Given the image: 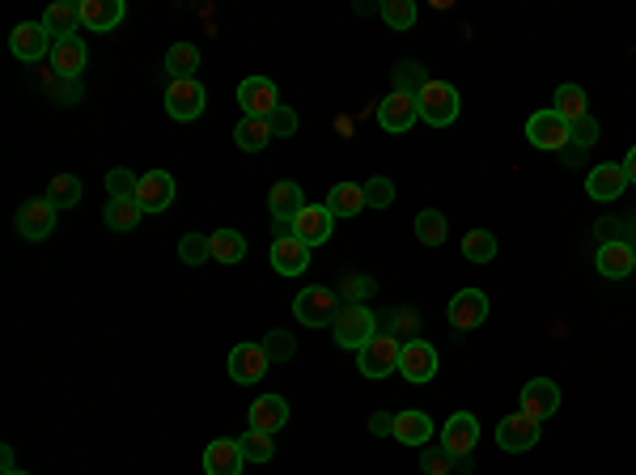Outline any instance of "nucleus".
I'll return each instance as SVG.
<instances>
[{
    "instance_id": "nucleus-1",
    "label": "nucleus",
    "mask_w": 636,
    "mask_h": 475,
    "mask_svg": "<svg viewBox=\"0 0 636 475\" xmlns=\"http://www.w3.org/2000/svg\"><path fill=\"white\" fill-rule=\"evenodd\" d=\"M416 107H420V119L429 123V128H450V123L458 119V90L450 81H437V77H429V85L416 94Z\"/></svg>"
},
{
    "instance_id": "nucleus-2",
    "label": "nucleus",
    "mask_w": 636,
    "mask_h": 475,
    "mask_svg": "<svg viewBox=\"0 0 636 475\" xmlns=\"http://www.w3.org/2000/svg\"><path fill=\"white\" fill-rule=\"evenodd\" d=\"M331 331H335V344H340V348L361 353V348L378 336V319H374V310H369V306H348V302H344L340 314H335Z\"/></svg>"
},
{
    "instance_id": "nucleus-3",
    "label": "nucleus",
    "mask_w": 636,
    "mask_h": 475,
    "mask_svg": "<svg viewBox=\"0 0 636 475\" xmlns=\"http://www.w3.org/2000/svg\"><path fill=\"white\" fill-rule=\"evenodd\" d=\"M340 297H335L327 285H306L302 293L293 297V314L302 327H327L335 323V314H340Z\"/></svg>"
},
{
    "instance_id": "nucleus-4",
    "label": "nucleus",
    "mask_w": 636,
    "mask_h": 475,
    "mask_svg": "<svg viewBox=\"0 0 636 475\" xmlns=\"http://www.w3.org/2000/svg\"><path fill=\"white\" fill-rule=\"evenodd\" d=\"M399 353H403V344L395 336H386V331H378L374 340H369L361 353H357V369L365 378H391L395 369H399Z\"/></svg>"
},
{
    "instance_id": "nucleus-5",
    "label": "nucleus",
    "mask_w": 636,
    "mask_h": 475,
    "mask_svg": "<svg viewBox=\"0 0 636 475\" xmlns=\"http://www.w3.org/2000/svg\"><path fill=\"white\" fill-rule=\"evenodd\" d=\"M526 140L535 149L543 153H560V149H569V119H560L552 107L547 111H535L526 119Z\"/></svg>"
},
{
    "instance_id": "nucleus-6",
    "label": "nucleus",
    "mask_w": 636,
    "mask_h": 475,
    "mask_svg": "<svg viewBox=\"0 0 636 475\" xmlns=\"http://www.w3.org/2000/svg\"><path fill=\"white\" fill-rule=\"evenodd\" d=\"M208 107V94H204V85L196 77H187V81H170L166 85V115L170 119H179V123H191V119H200Z\"/></svg>"
},
{
    "instance_id": "nucleus-7",
    "label": "nucleus",
    "mask_w": 636,
    "mask_h": 475,
    "mask_svg": "<svg viewBox=\"0 0 636 475\" xmlns=\"http://www.w3.org/2000/svg\"><path fill=\"white\" fill-rule=\"evenodd\" d=\"M51 47H56V39H51V30L43 22H22L9 34V51L22 64H39L43 56H51Z\"/></svg>"
},
{
    "instance_id": "nucleus-8",
    "label": "nucleus",
    "mask_w": 636,
    "mask_h": 475,
    "mask_svg": "<svg viewBox=\"0 0 636 475\" xmlns=\"http://www.w3.org/2000/svg\"><path fill=\"white\" fill-rule=\"evenodd\" d=\"M56 213H60V208L51 204L47 196L43 200H26L22 208H17L13 225H17V234H22L26 242H43V238H51V230H56Z\"/></svg>"
},
{
    "instance_id": "nucleus-9",
    "label": "nucleus",
    "mask_w": 636,
    "mask_h": 475,
    "mask_svg": "<svg viewBox=\"0 0 636 475\" xmlns=\"http://www.w3.org/2000/svg\"><path fill=\"white\" fill-rule=\"evenodd\" d=\"M446 319L454 331H475L488 319V293L484 289H458L446 306Z\"/></svg>"
},
{
    "instance_id": "nucleus-10",
    "label": "nucleus",
    "mask_w": 636,
    "mask_h": 475,
    "mask_svg": "<svg viewBox=\"0 0 636 475\" xmlns=\"http://www.w3.org/2000/svg\"><path fill=\"white\" fill-rule=\"evenodd\" d=\"M268 353H263V344H251V340H242V344H234L229 348V378H234L238 386H251V382H259L263 374H268Z\"/></svg>"
},
{
    "instance_id": "nucleus-11",
    "label": "nucleus",
    "mask_w": 636,
    "mask_h": 475,
    "mask_svg": "<svg viewBox=\"0 0 636 475\" xmlns=\"http://www.w3.org/2000/svg\"><path fill=\"white\" fill-rule=\"evenodd\" d=\"M437 365H441V357H437V348L429 344V340H408L403 344V353H399V374L408 378V382H433L437 378Z\"/></svg>"
},
{
    "instance_id": "nucleus-12",
    "label": "nucleus",
    "mask_w": 636,
    "mask_h": 475,
    "mask_svg": "<svg viewBox=\"0 0 636 475\" xmlns=\"http://www.w3.org/2000/svg\"><path fill=\"white\" fill-rule=\"evenodd\" d=\"M238 107H242V115H251V119H268V115L280 107L276 81H268V77H246V81L238 85Z\"/></svg>"
},
{
    "instance_id": "nucleus-13",
    "label": "nucleus",
    "mask_w": 636,
    "mask_h": 475,
    "mask_svg": "<svg viewBox=\"0 0 636 475\" xmlns=\"http://www.w3.org/2000/svg\"><path fill=\"white\" fill-rule=\"evenodd\" d=\"M535 442H539V420L535 416L514 412L497 425V446L505 454H526V450H535Z\"/></svg>"
},
{
    "instance_id": "nucleus-14",
    "label": "nucleus",
    "mask_w": 636,
    "mask_h": 475,
    "mask_svg": "<svg viewBox=\"0 0 636 475\" xmlns=\"http://www.w3.org/2000/svg\"><path fill=\"white\" fill-rule=\"evenodd\" d=\"M331 230H335V217H331L327 204H306L302 213L293 217V238L306 242L310 251H314V246H323V242H331Z\"/></svg>"
},
{
    "instance_id": "nucleus-15",
    "label": "nucleus",
    "mask_w": 636,
    "mask_h": 475,
    "mask_svg": "<svg viewBox=\"0 0 636 475\" xmlns=\"http://www.w3.org/2000/svg\"><path fill=\"white\" fill-rule=\"evenodd\" d=\"M416 119H420V107H416V98H412V94L391 90V94H386V98L378 102V123H382V132L403 136Z\"/></svg>"
},
{
    "instance_id": "nucleus-16",
    "label": "nucleus",
    "mask_w": 636,
    "mask_h": 475,
    "mask_svg": "<svg viewBox=\"0 0 636 475\" xmlns=\"http://www.w3.org/2000/svg\"><path fill=\"white\" fill-rule=\"evenodd\" d=\"M475 442H480V420H475L471 412H454L446 420V429H441V446H446L454 459H471Z\"/></svg>"
},
{
    "instance_id": "nucleus-17",
    "label": "nucleus",
    "mask_w": 636,
    "mask_h": 475,
    "mask_svg": "<svg viewBox=\"0 0 636 475\" xmlns=\"http://www.w3.org/2000/svg\"><path fill=\"white\" fill-rule=\"evenodd\" d=\"M586 191H590V200H598V204L620 200L624 191H628V170H624V162H603V166H594V170H590V179H586Z\"/></svg>"
},
{
    "instance_id": "nucleus-18",
    "label": "nucleus",
    "mask_w": 636,
    "mask_h": 475,
    "mask_svg": "<svg viewBox=\"0 0 636 475\" xmlns=\"http://www.w3.org/2000/svg\"><path fill=\"white\" fill-rule=\"evenodd\" d=\"M518 408L526 412V416H535L539 425L547 416H556V408H560V386L552 382V378H530L526 386H522V403Z\"/></svg>"
},
{
    "instance_id": "nucleus-19",
    "label": "nucleus",
    "mask_w": 636,
    "mask_h": 475,
    "mask_svg": "<svg viewBox=\"0 0 636 475\" xmlns=\"http://www.w3.org/2000/svg\"><path fill=\"white\" fill-rule=\"evenodd\" d=\"M174 179L166 170H149V174H140V187H136V204L145 208V213H166V208L174 204Z\"/></svg>"
},
{
    "instance_id": "nucleus-20",
    "label": "nucleus",
    "mask_w": 636,
    "mask_h": 475,
    "mask_svg": "<svg viewBox=\"0 0 636 475\" xmlns=\"http://www.w3.org/2000/svg\"><path fill=\"white\" fill-rule=\"evenodd\" d=\"M85 60H90V51H85L81 34L56 39V47H51V68H56V77H64V81H77L85 73Z\"/></svg>"
},
{
    "instance_id": "nucleus-21",
    "label": "nucleus",
    "mask_w": 636,
    "mask_h": 475,
    "mask_svg": "<svg viewBox=\"0 0 636 475\" xmlns=\"http://www.w3.org/2000/svg\"><path fill=\"white\" fill-rule=\"evenodd\" d=\"M594 263H598V272H603L607 280H624V276H632V268H636V251H632V242L611 238V242L598 246Z\"/></svg>"
},
{
    "instance_id": "nucleus-22",
    "label": "nucleus",
    "mask_w": 636,
    "mask_h": 475,
    "mask_svg": "<svg viewBox=\"0 0 636 475\" xmlns=\"http://www.w3.org/2000/svg\"><path fill=\"white\" fill-rule=\"evenodd\" d=\"M242 450H238V437H217L208 442L204 450V475H242Z\"/></svg>"
},
{
    "instance_id": "nucleus-23",
    "label": "nucleus",
    "mask_w": 636,
    "mask_h": 475,
    "mask_svg": "<svg viewBox=\"0 0 636 475\" xmlns=\"http://www.w3.org/2000/svg\"><path fill=\"white\" fill-rule=\"evenodd\" d=\"M310 268V246L297 238H276L272 242V272L280 276H302Z\"/></svg>"
},
{
    "instance_id": "nucleus-24",
    "label": "nucleus",
    "mask_w": 636,
    "mask_h": 475,
    "mask_svg": "<svg viewBox=\"0 0 636 475\" xmlns=\"http://www.w3.org/2000/svg\"><path fill=\"white\" fill-rule=\"evenodd\" d=\"M306 208V191L297 187L293 179H280V183H272V191H268V213H272V221H293L297 213Z\"/></svg>"
},
{
    "instance_id": "nucleus-25",
    "label": "nucleus",
    "mask_w": 636,
    "mask_h": 475,
    "mask_svg": "<svg viewBox=\"0 0 636 475\" xmlns=\"http://www.w3.org/2000/svg\"><path fill=\"white\" fill-rule=\"evenodd\" d=\"M123 13H128V5L123 0H81V26L85 30H115L123 22Z\"/></svg>"
},
{
    "instance_id": "nucleus-26",
    "label": "nucleus",
    "mask_w": 636,
    "mask_h": 475,
    "mask_svg": "<svg viewBox=\"0 0 636 475\" xmlns=\"http://www.w3.org/2000/svg\"><path fill=\"white\" fill-rule=\"evenodd\" d=\"M289 425V403L285 395H259L251 403V429L259 433H276V429H285Z\"/></svg>"
},
{
    "instance_id": "nucleus-27",
    "label": "nucleus",
    "mask_w": 636,
    "mask_h": 475,
    "mask_svg": "<svg viewBox=\"0 0 636 475\" xmlns=\"http://www.w3.org/2000/svg\"><path fill=\"white\" fill-rule=\"evenodd\" d=\"M391 437L399 446H429L433 442V420L424 416L420 408H408V412L395 416V433Z\"/></svg>"
},
{
    "instance_id": "nucleus-28",
    "label": "nucleus",
    "mask_w": 636,
    "mask_h": 475,
    "mask_svg": "<svg viewBox=\"0 0 636 475\" xmlns=\"http://www.w3.org/2000/svg\"><path fill=\"white\" fill-rule=\"evenodd\" d=\"M327 208H331L335 221H340V217H361L365 213V187L361 183H335L327 191Z\"/></svg>"
},
{
    "instance_id": "nucleus-29",
    "label": "nucleus",
    "mask_w": 636,
    "mask_h": 475,
    "mask_svg": "<svg viewBox=\"0 0 636 475\" xmlns=\"http://www.w3.org/2000/svg\"><path fill=\"white\" fill-rule=\"evenodd\" d=\"M43 26L51 30V39H68V34H77V26H81V0H56V5L43 13Z\"/></svg>"
},
{
    "instance_id": "nucleus-30",
    "label": "nucleus",
    "mask_w": 636,
    "mask_h": 475,
    "mask_svg": "<svg viewBox=\"0 0 636 475\" xmlns=\"http://www.w3.org/2000/svg\"><path fill=\"white\" fill-rule=\"evenodd\" d=\"M272 140V128H268V119H251V115H242L238 119V128H234V145L242 153H263V145Z\"/></svg>"
},
{
    "instance_id": "nucleus-31",
    "label": "nucleus",
    "mask_w": 636,
    "mask_h": 475,
    "mask_svg": "<svg viewBox=\"0 0 636 475\" xmlns=\"http://www.w3.org/2000/svg\"><path fill=\"white\" fill-rule=\"evenodd\" d=\"M196 68H200V47H196V43H174V47L166 51V73H170V81L196 77Z\"/></svg>"
},
{
    "instance_id": "nucleus-32",
    "label": "nucleus",
    "mask_w": 636,
    "mask_h": 475,
    "mask_svg": "<svg viewBox=\"0 0 636 475\" xmlns=\"http://www.w3.org/2000/svg\"><path fill=\"white\" fill-rule=\"evenodd\" d=\"M560 119H569V123H577V119H586L590 115V98H586V90L581 85H560L556 90V107H552Z\"/></svg>"
},
{
    "instance_id": "nucleus-33",
    "label": "nucleus",
    "mask_w": 636,
    "mask_h": 475,
    "mask_svg": "<svg viewBox=\"0 0 636 475\" xmlns=\"http://www.w3.org/2000/svg\"><path fill=\"white\" fill-rule=\"evenodd\" d=\"M140 217H145V208H140L136 200H111L106 204V225H111L115 234H132Z\"/></svg>"
},
{
    "instance_id": "nucleus-34",
    "label": "nucleus",
    "mask_w": 636,
    "mask_h": 475,
    "mask_svg": "<svg viewBox=\"0 0 636 475\" xmlns=\"http://www.w3.org/2000/svg\"><path fill=\"white\" fill-rule=\"evenodd\" d=\"M212 259L225 263V268L229 263H242L246 259V238L238 230H217L212 234Z\"/></svg>"
},
{
    "instance_id": "nucleus-35",
    "label": "nucleus",
    "mask_w": 636,
    "mask_h": 475,
    "mask_svg": "<svg viewBox=\"0 0 636 475\" xmlns=\"http://www.w3.org/2000/svg\"><path fill=\"white\" fill-rule=\"evenodd\" d=\"M391 81H395V90L399 94H420L424 85H429V73H424V64H416V60H399L395 68H391Z\"/></svg>"
},
{
    "instance_id": "nucleus-36",
    "label": "nucleus",
    "mask_w": 636,
    "mask_h": 475,
    "mask_svg": "<svg viewBox=\"0 0 636 475\" xmlns=\"http://www.w3.org/2000/svg\"><path fill=\"white\" fill-rule=\"evenodd\" d=\"M81 191H85V183L77 174H56V179L47 183V200L56 208H73V204H81Z\"/></svg>"
},
{
    "instance_id": "nucleus-37",
    "label": "nucleus",
    "mask_w": 636,
    "mask_h": 475,
    "mask_svg": "<svg viewBox=\"0 0 636 475\" xmlns=\"http://www.w3.org/2000/svg\"><path fill=\"white\" fill-rule=\"evenodd\" d=\"M446 234H450L446 213H437V208H424V213L416 217V238H420L424 246H441V242H446Z\"/></svg>"
},
{
    "instance_id": "nucleus-38",
    "label": "nucleus",
    "mask_w": 636,
    "mask_h": 475,
    "mask_svg": "<svg viewBox=\"0 0 636 475\" xmlns=\"http://www.w3.org/2000/svg\"><path fill=\"white\" fill-rule=\"evenodd\" d=\"M238 450H242V459H246V463H268L272 454H276V442H272V433L246 429V433L238 437Z\"/></svg>"
},
{
    "instance_id": "nucleus-39",
    "label": "nucleus",
    "mask_w": 636,
    "mask_h": 475,
    "mask_svg": "<svg viewBox=\"0 0 636 475\" xmlns=\"http://www.w3.org/2000/svg\"><path fill=\"white\" fill-rule=\"evenodd\" d=\"M136 187H140V174H132L128 166L106 170V196L111 200H136Z\"/></svg>"
},
{
    "instance_id": "nucleus-40",
    "label": "nucleus",
    "mask_w": 636,
    "mask_h": 475,
    "mask_svg": "<svg viewBox=\"0 0 636 475\" xmlns=\"http://www.w3.org/2000/svg\"><path fill=\"white\" fill-rule=\"evenodd\" d=\"M463 259H471V263H492V259H497V238H492L488 230H471V234L463 238Z\"/></svg>"
},
{
    "instance_id": "nucleus-41",
    "label": "nucleus",
    "mask_w": 636,
    "mask_h": 475,
    "mask_svg": "<svg viewBox=\"0 0 636 475\" xmlns=\"http://www.w3.org/2000/svg\"><path fill=\"white\" fill-rule=\"evenodd\" d=\"M179 259L187 268H200L204 259H212V234H183L179 238Z\"/></svg>"
},
{
    "instance_id": "nucleus-42",
    "label": "nucleus",
    "mask_w": 636,
    "mask_h": 475,
    "mask_svg": "<svg viewBox=\"0 0 636 475\" xmlns=\"http://www.w3.org/2000/svg\"><path fill=\"white\" fill-rule=\"evenodd\" d=\"M458 467H463V459H454L446 446H433V450L420 454V471L424 475H454Z\"/></svg>"
},
{
    "instance_id": "nucleus-43",
    "label": "nucleus",
    "mask_w": 636,
    "mask_h": 475,
    "mask_svg": "<svg viewBox=\"0 0 636 475\" xmlns=\"http://www.w3.org/2000/svg\"><path fill=\"white\" fill-rule=\"evenodd\" d=\"M382 22L391 30H412L416 26V5L412 0H382Z\"/></svg>"
},
{
    "instance_id": "nucleus-44",
    "label": "nucleus",
    "mask_w": 636,
    "mask_h": 475,
    "mask_svg": "<svg viewBox=\"0 0 636 475\" xmlns=\"http://www.w3.org/2000/svg\"><path fill=\"white\" fill-rule=\"evenodd\" d=\"M391 204H395V183L386 174L365 179V208H391Z\"/></svg>"
},
{
    "instance_id": "nucleus-45",
    "label": "nucleus",
    "mask_w": 636,
    "mask_h": 475,
    "mask_svg": "<svg viewBox=\"0 0 636 475\" xmlns=\"http://www.w3.org/2000/svg\"><path fill=\"white\" fill-rule=\"evenodd\" d=\"M263 353H268V361H289L297 353V340L289 331H268V336H263Z\"/></svg>"
},
{
    "instance_id": "nucleus-46",
    "label": "nucleus",
    "mask_w": 636,
    "mask_h": 475,
    "mask_svg": "<svg viewBox=\"0 0 636 475\" xmlns=\"http://www.w3.org/2000/svg\"><path fill=\"white\" fill-rule=\"evenodd\" d=\"M594 140H598V119H594V115H586V119L569 123V145H577V149H590Z\"/></svg>"
},
{
    "instance_id": "nucleus-47",
    "label": "nucleus",
    "mask_w": 636,
    "mask_h": 475,
    "mask_svg": "<svg viewBox=\"0 0 636 475\" xmlns=\"http://www.w3.org/2000/svg\"><path fill=\"white\" fill-rule=\"evenodd\" d=\"M344 293H348V306H365V297H374L378 285L369 276H344Z\"/></svg>"
},
{
    "instance_id": "nucleus-48",
    "label": "nucleus",
    "mask_w": 636,
    "mask_h": 475,
    "mask_svg": "<svg viewBox=\"0 0 636 475\" xmlns=\"http://www.w3.org/2000/svg\"><path fill=\"white\" fill-rule=\"evenodd\" d=\"M268 128H272V136H297V111L280 102V107L268 115Z\"/></svg>"
},
{
    "instance_id": "nucleus-49",
    "label": "nucleus",
    "mask_w": 636,
    "mask_h": 475,
    "mask_svg": "<svg viewBox=\"0 0 636 475\" xmlns=\"http://www.w3.org/2000/svg\"><path fill=\"white\" fill-rule=\"evenodd\" d=\"M77 98H81V85H77V81L56 77V102H60V107H73Z\"/></svg>"
},
{
    "instance_id": "nucleus-50",
    "label": "nucleus",
    "mask_w": 636,
    "mask_h": 475,
    "mask_svg": "<svg viewBox=\"0 0 636 475\" xmlns=\"http://www.w3.org/2000/svg\"><path fill=\"white\" fill-rule=\"evenodd\" d=\"M369 433H374V437H391L395 433V416L391 412H374V416H369Z\"/></svg>"
},
{
    "instance_id": "nucleus-51",
    "label": "nucleus",
    "mask_w": 636,
    "mask_h": 475,
    "mask_svg": "<svg viewBox=\"0 0 636 475\" xmlns=\"http://www.w3.org/2000/svg\"><path fill=\"white\" fill-rule=\"evenodd\" d=\"M624 170H628V183H636V145H632L628 157H624Z\"/></svg>"
},
{
    "instance_id": "nucleus-52",
    "label": "nucleus",
    "mask_w": 636,
    "mask_h": 475,
    "mask_svg": "<svg viewBox=\"0 0 636 475\" xmlns=\"http://www.w3.org/2000/svg\"><path fill=\"white\" fill-rule=\"evenodd\" d=\"M0 467L13 471V446H0Z\"/></svg>"
},
{
    "instance_id": "nucleus-53",
    "label": "nucleus",
    "mask_w": 636,
    "mask_h": 475,
    "mask_svg": "<svg viewBox=\"0 0 636 475\" xmlns=\"http://www.w3.org/2000/svg\"><path fill=\"white\" fill-rule=\"evenodd\" d=\"M357 13L369 17V13H382V5H369V0H357Z\"/></svg>"
},
{
    "instance_id": "nucleus-54",
    "label": "nucleus",
    "mask_w": 636,
    "mask_h": 475,
    "mask_svg": "<svg viewBox=\"0 0 636 475\" xmlns=\"http://www.w3.org/2000/svg\"><path fill=\"white\" fill-rule=\"evenodd\" d=\"M5 475H30V471H17V467H13V471H5Z\"/></svg>"
}]
</instances>
